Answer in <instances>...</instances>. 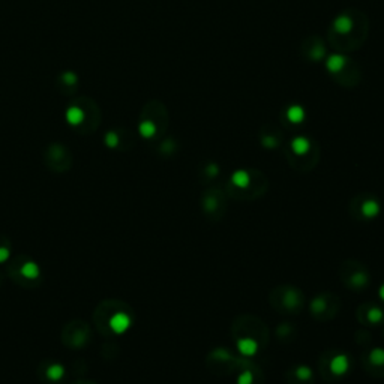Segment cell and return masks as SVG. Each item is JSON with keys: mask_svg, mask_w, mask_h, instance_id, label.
Masks as SVG:
<instances>
[{"mask_svg": "<svg viewBox=\"0 0 384 384\" xmlns=\"http://www.w3.org/2000/svg\"><path fill=\"white\" fill-rule=\"evenodd\" d=\"M231 183L240 189L243 188H248L249 183H251V176L246 170H237L231 174Z\"/></svg>", "mask_w": 384, "mask_h": 384, "instance_id": "cell-6", "label": "cell"}, {"mask_svg": "<svg viewBox=\"0 0 384 384\" xmlns=\"http://www.w3.org/2000/svg\"><path fill=\"white\" fill-rule=\"evenodd\" d=\"M206 173L209 174V176H212V177H215V176H218L219 174V167L216 165V164H210V165H207V168H206Z\"/></svg>", "mask_w": 384, "mask_h": 384, "instance_id": "cell-18", "label": "cell"}, {"mask_svg": "<svg viewBox=\"0 0 384 384\" xmlns=\"http://www.w3.org/2000/svg\"><path fill=\"white\" fill-rule=\"evenodd\" d=\"M326 309V300L323 297H315L311 303V311L315 312V314H320Z\"/></svg>", "mask_w": 384, "mask_h": 384, "instance_id": "cell-15", "label": "cell"}, {"mask_svg": "<svg viewBox=\"0 0 384 384\" xmlns=\"http://www.w3.org/2000/svg\"><path fill=\"white\" fill-rule=\"evenodd\" d=\"M47 375L51 381H59L65 375V368L62 365H51L47 371Z\"/></svg>", "mask_w": 384, "mask_h": 384, "instance_id": "cell-9", "label": "cell"}, {"mask_svg": "<svg viewBox=\"0 0 384 384\" xmlns=\"http://www.w3.org/2000/svg\"><path fill=\"white\" fill-rule=\"evenodd\" d=\"M215 207H216V201H215V198H207V201H206V209L207 210H215Z\"/></svg>", "mask_w": 384, "mask_h": 384, "instance_id": "cell-23", "label": "cell"}, {"mask_svg": "<svg viewBox=\"0 0 384 384\" xmlns=\"http://www.w3.org/2000/svg\"><path fill=\"white\" fill-rule=\"evenodd\" d=\"M380 210H381L380 203L375 201V200H366L365 203L362 204V215L365 218H368V219H372V218L378 216Z\"/></svg>", "mask_w": 384, "mask_h": 384, "instance_id": "cell-5", "label": "cell"}, {"mask_svg": "<svg viewBox=\"0 0 384 384\" xmlns=\"http://www.w3.org/2000/svg\"><path fill=\"white\" fill-rule=\"evenodd\" d=\"M236 384H254V374L251 371H243L239 377Z\"/></svg>", "mask_w": 384, "mask_h": 384, "instance_id": "cell-16", "label": "cell"}, {"mask_svg": "<svg viewBox=\"0 0 384 384\" xmlns=\"http://www.w3.org/2000/svg\"><path fill=\"white\" fill-rule=\"evenodd\" d=\"M263 146L273 149V147L278 146V140L275 137H266V138H263Z\"/></svg>", "mask_w": 384, "mask_h": 384, "instance_id": "cell-21", "label": "cell"}, {"mask_svg": "<svg viewBox=\"0 0 384 384\" xmlns=\"http://www.w3.org/2000/svg\"><path fill=\"white\" fill-rule=\"evenodd\" d=\"M291 150L294 152V155L303 156L311 150V141L306 137H296L291 141Z\"/></svg>", "mask_w": 384, "mask_h": 384, "instance_id": "cell-4", "label": "cell"}, {"mask_svg": "<svg viewBox=\"0 0 384 384\" xmlns=\"http://www.w3.org/2000/svg\"><path fill=\"white\" fill-rule=\"evenodd\" d=\"M131 324H132L131 317L128 315V314H125V312H117V314H114L110 318V327H111V330H113L114 333H117V335H122V333L128 332L129 327H131Z\"/></svg>", "mask_w": 384, "mask_h": 384, "instance_id": "cell-1", "label": "cell"}, {"mask_svg": "<svg viewBox=\"0 0 384 384\" xmlns=\"http://www.w3.org/2000/svg\"><path fill=\"white\" fill-rule=\"evenodd\" d=\"M287 117H288V120L293 122V123H300V122H303V119H305V111H303L302 107L294 105L291 108H288Z\"/></svg>", "mask_w": 384, "mask_h": 384, "instance_id": "cell-11", "label": "cell"}, {"mask_svg": "<svg viewBox=\"0 0 384 384\" xmlns=\"http://www.w3.org/2000/svg\"><path fill=\"white\" fill-rule=\"evenodd\" d=\"M296 375H297V378H299V380H302V381H308V380H311V378H312L314 372H312V369H311L308 365H300V366H297V369H296Z\"/></svg>", "mask_w": 384, "mask_h": 384, "instance_id": "cell-13", "label": "cell"}, {"mask_svg": "<svg viewBox=\"0 0 384 384\" xmlns=\"http://www.w3.org/2000/svg\"><path fill=\"white\" fill-rule=\"evenodd\" d=\"M378 296H380V299L384 302V284L380 287V288H378Z\"/></svg>", "mask_w": 384, "mask_h": 384, "instance_id": "cell-24", "label": "cell"}, {"mask_svg": "<svg viewBox=\"0 0 384 384\" xmlns=\"http://www.w3.org/2000/svg\"><path fill=\"white\" fill-rule=\"evenodd\" d=\"M215 359H222V360H227V359H230V354H228V351L224 350V348H219V350H216L213 354H212Z\"/></svg>", "mask_w": 384, "mask_h": 384, "instance_id": "cell-19", "label": "cell"}, {"mask_svg": "<svg viewBox=\"0 0 384 384\" xmlns=\"http://www.w3.org/2000/svg\"><path fill=\"white\" fill-rule=\"evenodd\" d=\"M369 362L375 366H383L384 365V348L377 347L369 353Z\"/></svg>", "mask_w": 384, "mask_h": 384, "instance_id": "cell-12", "label": "cell"}, {"mask_svg": "<svg viewBox=\"0 0 384 384\" xmlns=\"http://www.w3.org/2000/svg\"><path fill=\"white\" fill-rule=\"evenodd\" d=\"M9 255H11L9 249H8V248H3V246H0V263H5V261H8Z\"/></svg>", "mask_w": 384, "mask_h": 384, "instance_id": "cell-22", "label": "cell"}, {"mask_svg": "<svg viewBox=\"0 0 384 384\" xmlns=\"http://www.w3.org/2000/svg\"><path fill=\"white\" fill-rule=\"evenodd\" d=\"M353 284H354V287H363V285H366V284H368V276H366L365 273H356V275L353 276Z\"/></svg>", "mask_w": 384, "mask_h": 384, "instance_id": "cell-17", "label": "cell"}, {"mask_svg": "<svg viewBox=\"0 0 384 384\" xmlns=\"http://www.w3.org/2000/svg\"><path fill=\"white\" fill-rule=\"evenodd\" d=\"M138 129H140V134L144 137V138H152V137L156 134V126H155V123L150 122V120L141 122V125H140Z\"/></svg>", "mask_w": 384, "mask_h": 384, "instance_id": "cell-10", "label": "cell"}, {"mask_svg": "<svg viewBox=\"0 0 384 384\" xmlns=\"http://www.w3.org/2000/svg\"><path fill=\"white\" fill-rule=\"evenodd\" d=\"M105 143H107V146H110V147H116V146H117V143H119L117 135H116L114 132L107 134V137H105Z\"/></svg>", "mask_w": 384, "mask_h": 384, "instance_id": "cell-20", "label": "cell"}, {"mask_svg": "<svg viewBox=\"0 0 384 384\" xmlns=\"http://www.w3.org/2000/svg\"><path fill=\"white\" fill-rule=\"evenodd\" d=\"M21 273H23V276H26L27 279H35V278L39 276L41 272H39V266H38L36 263L27 261L23 267H21Z\"/></svg>", "mask_w": 384, "mask_h": 384, "instance_id": "cell-8", "label": "cell"}, {"mask_svg": "<svg viewBox=\"0 0 384 384\" xmlns=\"http://www.w3.org/2000/svg\"><path fill=\"white\" fill-rule=\"evenodd\" d=\"M330 372L336 377H342L348 372L350 366H351V362H350V357L347 354H336L332 360H330Z\"/></svg>", "mask_w": 384, "mask_h": 384, "instance_id": "cell-2", "label": "cell"}, {"mask_svg": "<svg viewBox=\"0 0 384 384\" xmlns=\"http://www.w3.org/2000/svg\"><path fill=\"white\" fill-rule=\"evenodd\" d=\"M237 350H239L240 354H243L246 357H252L258 351V342L254 338H249V336L240 338L237 341Z\"/></svg>", "mask_w": 384, "mask_h": 384, "instance_id": "cell-3", "label": "cell"}, {"mask_svg": "<svg viewBox=\"0 0 384 384\" xmlns=\"http://www.w3.org/2000/svg\"><path fill=\"white\" fill-rule=\"evenodd\" d=\"M383 318H384V314L380 308H371V309L368 311V320H369L371 323H374V324H377V323L383 321Z\"/></svg>", "mask_w": 384, "mask_h": 384, "instance_id": "cell-14", "label": "cell"}, {"mask_svg": "<svg viewBox=\"0 0 384 384\" xmlns=\"http://www.w3.org/2000/svg\"><path fill=\"white\" fill-rule=\"evenodd\" d=\"M83 119H84V113H83L81 108H78V107H69L68 111H66V120H68L69 125L77 126V125H80L83 122Z\"/></svg>", "mask_w": 384, "mask_h": 384, "instance_id": "cell-7", "label": "cell"}]
</instances>
